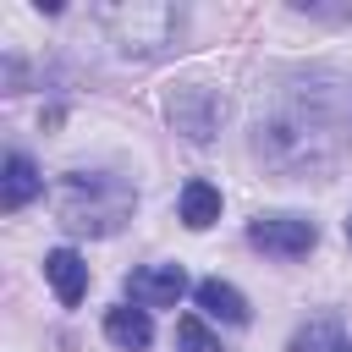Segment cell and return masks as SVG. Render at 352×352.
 <instances>
[{
	"label": "cell",
	"mask_w": 352,
	"mask_h": 352,
	"mask_svg": "<svg viewBox=\"0 0 352 352\" xmlns=\"http://www.w3.org/2000/svg\"><path fill=\"white\" fill-rule=\"evenodd\" d=\"M253 154L280 176H319L352 154V82L308 66L286 72L253 121Z\"/></svg>",
	"instance_id": "1"
},
{
	"label": "cell",
	"mask_w": 352,
	"mask_h": 352,
	"mask_svg": "<svg viewBox=\"0 0 352 352\" xmlns=\"http://www.w3.org/2000/svg\"><path fill=\"white\" fill-rule=\"evenodd\" d=\"M132 209H138V192L121 176L72 170L60 182V226L77 231V236H116Z\"/></svg>",
	"instance_id": "2"
},
{
	"label": "cell",
	"mask_w": 352,
	"mask_h": 352,
	"mask_svg": "<svg viewBox=\"0 0 352 352\" xmlns=\"http://www.w3.org/2000/svg\"><path fill=\"white\" fill-rule=\"evenodd\" d=\"M99 22H104V33H110V44H116L121 55L154 60V55H165V50L176 44L182 11H170V6H104Z\"/></svg>",
	"instance_id": "3"
},
{
	"label": "cell",
	"mask_w": 352,
	"mask_h": 352,
	"mask_svg": "<svg viewBox=\"0 0 352 352\" xmlns=\"http://www.w3.org/2000/svg\"><path fill=\"white\" fill-rule=\"evenodd\" d=\"M220 116H226V99H220L214 88H204V82H187V88L170 94V121H176V132H187L192 143H209V138L220 132Z\"/></svg>",
	"instance_id": "4"
},
{
	"label": "cell",
	"mask_w": 352,
	"mask_h": 352,
	"mask_svg": "<svg viewBox=\"0 0 352 352\" xmlns=\"http://www.w3.org/2000/svg\"><path fill=\"white\" fill-rule=\"evenodd\" d=\"M248 242L264 248V253H275V258H302L319 242V231H314L308 214H258L248 226Z\"/></svg>",
	"instance_id": "5"
},
{
	"label": "cell",
	"mask_w": 352,
	"mask_h": 352,
	"mask_svg": "<svg viewBox=\"0 0 352 352\" xmlns=\"http://www.w3.org/2000/svg\"><path fill=\"white\" fill-rule=\"evenodd\" d=\"M126 297L138 308H176L187 297V270L182 264H143L126 275Z\"/></svg>",
	"instance_id": "6"
},
{
	"label": "cell",
	"mask_w": 352,
	"mask_h": 352,
	"mask_svg": "<svg viewBox=\"0 0 352 352\" xmlns=\"http://www.w3.org/2000/svg\"><path fill=\"white\" fill-rule=\"evenodd\" d=\"M44 275H50V286H55V297H60L66 308L82 302V292H88V264H82V253L50 248V253H44Z\"/></svg>",
	"instance_id": "7"
},
{
	"label": "cell",
	"mask_w": 352,
	"mask_h": 352,
	"mask_svg": "<svg viewBox=\"0 0 352 352\" xmlns=\"http://www.w3.org/2000/svg\"><path fill=\"white\" fill-rule=\"evenodd\" d=\"M38 192H44L38 165H33L28 154H11V160H6V176H0V209H22V204H33Z\"/></svg>",
	"instance_id": "8"
},
{
	"label": "cell",
	"mask_w": 352,
	"mask_h": 352,
	"mask_svg": "<svg viewBox=\"0 0 352 352\" xmlns=\"http://www.w3.org/2000/svg\"><path fill=\"white\" fill-rule=\"evenodd\" d=\"M192 297H198V308H204V314H214V319H226V324H248V297H242L231 280L209 275V280H198V286H192Z\"/></svg>",
	"instance_id": "9"
},
{
	"label": "cell",
	"mask_w": 352,
	"mask_h": 352,
	"mask_svg": "<svg viewBox=\"0 0 352 352\" xmlns=\"http://www.w3.org/2000/svg\"><path fill=\"white\" fill-rule=\"evenodd\" d=\"M104 336H110L116 346H126V352H143V346L154 341L148 308H138V302H121V308H110V314H104Z\"/></svg>",
	"instance_id": "10"
},
{
	"label": "cell",
	"mask_w": 352,
	"mask_h": 352,
	"mask_svg": "<svg viewBox=\"0 0 352 352\" xmlns=\"http://www.w3.org/2000/svg\"><path fill=\"white\" fill-rule=\"evenodd\" d=\"M214 220H220V187L214 182H187L182 187V226L209 231Z\"/></svg>",
	"instance_id": "11"
},
{
	"label": "cell",
	"mask_w": 352,
	"mask_h": 352,
	"mask_svg": "<svg viewBox=\"0 0 352 352\" xmlns=\"http://www.w3.org/2000/svg\"><path fill=\"white\" fill-rule=\"evenodd\" d=\"M176 346H182V352H226L220 336H214L198 314H182V319H176Z\"/></svg>",
	"instance_id": "12"
},
{
	"label": "cell",
	"mask_w": 352,
	"mask_h": 352,
	"mask_svg": "<svg viewBox=\"0 0 352 352\" xmlns=\"http://www.w3.org/2000/svg\"><path fill=\"white\" fill-rule=\"evenodd\" d=\"M346 341H341V330L330 324V319H314V324H302L297 336H292V352H341Z\"/></svg>",
	"instance_id": "13"
},
{
	"label": "cell",
	"mask_w": 352,
	"mask_h": 352,
	"mask_svg": "<svg viewBox=\"0 0 352 352\" xmlns=\"http://www.w3.org/2000/svg\"><path fill=\"white\" fill-rule=\"evenodd\" d=\"M346 236H352V220H346Z\"/></svg>",
	"instance_id": "14"
},
{
	"label": "cell",
	"mask_w": 352,
	"mask_h": 352,
	"mask_svg": "<svg viewBox=\"0 0 352 352\" xmlns=\"http://www.w3.org/2000/svg\"><path fill=\"white\" fill-rule=\"evenodd\" d=\"M341 352H352V346H341Z\"/></svg>",
	"instance_id": "15"
}]
</instances>
